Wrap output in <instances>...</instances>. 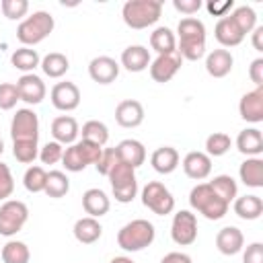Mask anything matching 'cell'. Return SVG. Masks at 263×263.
Segmentation results:
<instances>
[{"label":"cell","instance_id":"cell-22","mask_svg":"<svg viewBox=\"0 0 263 263\" xmlns=\"http://www.w3.org/2000/svg\"><path fill=\"white\" fill-rule=\"evenodd\" d=\"M234 66V58L228 49H214L205 55V72L214 78H224L232 72Z\"/></svg>","mask_w":263,"mask_h":263},{"label":"cell","instance_id":"cell-16","mask_svg":"<svg viewBox=\"0 0 263 263\" xmlns=\"http://www.w3.org/2000/svg\"><path fill=\"white\" fill-rule=\"evenodd\" d=\"M88 76L99 84H111L119 76V64L109 55H97L88 64Z\"/></svg>","mask_w":263,"mask_h":263},{"label":"cell","instance_id":"cell-53","mask_svg":"<svg viewBox=\"0 0 263 263\" xmlns=\"http://www.w3.org/2000/svg\"><path fill=\"white\" fill-rule=\"evenodd\" d=\"M109 263H136L132 257H125V255H119V257H113Z\"/></svg>","mask_w":263,"mask_h":263},{"label":"cell","instance_id":"cell-13","mask_svg":"<svg viewBox=\"0 0 263 263\" xmlns=\"http://www.w3.org/2000/svg\"><path fill=\"white\" fill-rule=\"evenodd\" d=\"M238 113L249 123H261L263 121V86H255L253 90H249L240 97Z\"/></svg>","mask_w":263,"mask_h":263},{"label":"cell","instance_id":"cell-5","mask_svg":"<svg viewBox=\"0 0 263 263\" xmlns=\"http://www.w3.org/2000/svg\"><path fill=\"white\" fill-rule=\"evenodd\" d=\"M53 27H55L53 16L45 10H37L31 16H27L25 21L18 23L16 39L23 43V47H31V45H37L43 39H47L51 35Z\"/></svg>","mask_w":263,"mask_h":263},{"label":"cell","instance_id":"cell-32","mask_svg":"<svg viewBox=\"0 0 263 263\" xmlns=\"http://www.w3.org/2000/svg\"><path fill=\"white\" fill-rule=\"evenodd\" d=\"M10 64H12L16 70L25 72V74H33V70L41 64V58H39V53H37L35 49H31V47H18V49L12 51Z\"/></svg>","mask_w":263,"mask_h":263},{"label":"cell","instance_id":"cell-42","mask_svg":"<svg viewBox=\"0 0 263 263\" xmlns=\"http://www.w3.org/2000/svg\"><path fill=\"white\" fill-rule=\"evenodd\" d=\"M0 8L8 21H18L29 12V2L27 0H2Z\"/></svg>","mask_w":263,"mask_h":263},{"label":"cell","instance_id":"cell-30","mask_svg":"<svg viewBox=\"0 0 263 263\" xmlns=\"http://www.w3.org/2000/svg\"><path fill=\"white\" fill-rule=\"evenodd\" d=\"M234 214L240 220H257L263 214V199L259 195H240L234 199Z\"/></svg>","mask_w":263,"mask_h":263},{"label":"cell","instance_id":"cell-6","mask_svg":"<svg viewBox=\"0 0 263 263\" xmlns=\"http://www.w3.org/2000/svg\"><path fill=\"white\" fill-rule=\"evenodd\" d=\"M101 152H103L101 146L90 144L86 140H78V142L70 144L68 148H64L62 164L68 173H80L88 164H97V160L101 158Z\"/></svg>","mask_w":263,"mask_h":263},{"label":"cell","instance_id":"cell-41","mask_svg":"<svg viewBox=\"0 0 263 263\" xmlns=\"http://www.w3.org/2000/svg\"><path fill=\"white\" fill-rule=\"evenodd\" d=\"M12 156L18 162L29 164L39 156V146L37 142H12Z\"/></svg>","mask_w":263,"mask_h":263},{"label":"cell","instance_id":"cell-40","mask_svg":"<svg viewBox=\"0 0 263 263\" xmlns=\"http://www.w3.org/2000/svg\"><path fill=\"white\" fill-rule=\"evenodd\" d=\"M45 181H47V171L43 166H29L25 171L23 185L29 193H41L45 189Z\"/></svg>","mask_w":263,"mask_h":263},{"label":"cell","instance_id":"cell-28","mask_svg":"<svg viewBox=\"0 0 263 263\" xmlns=\"http://www.w3.org/2000/svg\"><path fill=\"white\" fill-rule=\"evenodd\" d=\"M236 150L245 154L247 158L251 156H261L263 152V136L257 127H247L238 134L236 138Z\"/></svg>","mask_w":263,"mask_h":263},{"label":"cell","instance_id":"cell-2","mask_svg":"<svg viewBox=\"0 0 263 263\" xmlns=\"http://www.w3.org/2000/svg\"><path fill=\"white\" fill-rule=\"evenodd\" d=\"M162 14L160 0H127L121 8V18L129 29H148Z\"/></svg>","mask_w":263,"mask_h":263},{"label":"cell","instance_id":"cell-11","mask_svg":"<svg viewBox=\"0 0 263 263\" xmlns=\"http://www.w3.org/2000/svg\"><path fill=\"white\" fill-rule=\"evenodd\" d=\"M171 238L179 247H189L197 240V218L189 210H179L171 222Z\"/></svg>","mask_w":263,"mask_h":263},{"label":"cell","instance_id":"cell-34","mask_svg":"<svg viewBox=\"0 0 263 263\" xmlns=\"http://www.w3.org/2000/svg\"><path fill=\"white\" fill-rule=\"evenodd\" d=\"M68 191H70V179H68V175L62 173V171H49V173H47V181H45L43 193H45L47 197L60 199V197H64Z\"/></svg>","mask_w":263,"mask_h":263},{"label":"cell","instance_id":"cell-23","mask_svg":"<svg viewBox=\"0 0 263 263\" xmlns=\"http://www.w3.org/2000/svg\"><path fill=\"white\" fill-rule=\"evenodd\" d=\"M117 154H119V160L129 164L132 168H138L144 164L146 160V148L140 140H134V138H127V140H121L117 146Z\"/></svg>","mask_w":263,"mask_h":263},{"label":"cell","instance_id":"cell-17","mask_svg":"<svg viewBox=\"0 0 263 263\" xmlns=\"http://www.w3.org/2000/svg\"><path fill=\"white\" fill-rule=\"evenodd\" d=\"M115 121L121 127H127V129L142 125V121H144V107H142V103L136 101V99L121 101L115 107Z\"/></svg>","mask_w":263,"mask_h":263},{"label":"cell","instance_id":"cell-10","mask_svg":"<svg viewBox=\"0 0 263 263\" xmlns=\"http://www.w3.org/2000/svg\"><path fill=\"white\" fill-rule=\"evenodd\" d=\"M12 142H37L39 140V117L33 109H16L10 121Z\"/></svg>","mask_w":263,"mask_h":263},{"label":"cell","instance_id":"cell-26","mask_svg":"<svg viewBox=\"0 0 263 263\" xmlns=\"http://www.w3.org/2000/svg\"><path fill=\"white\" fill-rule=\"evenodd\" d=\"M179 152H177V148H173V146H160V148H156L154 152H152V156H150V164H152V168L156 171V173H160V175H171L177 166H179Z\"/></svg>","mask_w":263,"mask_h":263},{"label":"cell","instance_id":"cell-7","mask_svg":"<svg viewBox=\"0 0 263 263\" xmlns=\"http://www.w3.org/2000/svg\"><path fill=\"white\" fill-rule=\"evenodd\" d=\"M109 183H111V191L115 201L119 203H129L136 195H138V179H136V168H132L125 162H117L111 173L107 175Z\"/></svg>","mask_w":263,"mask_h":263},{"label":"cell","instance_id":"cell-8","mask_svg":"<svg viewBox=\"0 0 263 263\" xmlns=\"http://www.w3.org/2000/svg\"><path fill=\"white\" fill-rule=\"evenodd\" d=\"M29 220V208L21 199H6L0 205V236H14Z\"/></svg>","mask_w":263,"mask_h":263},{"label":"cell","instance_id":"cell-44","mask_svg":"<svg viewBox=\"0 0 263 263\" xmlns=\"http://www.w3.org/2000/svg\"><path fill=\"white\" fill-rule=\"evenodd\" d=\"M16 101L18 99V90H16V84L12 82H2L0 84V109L2 111H10L16 107Z\"/></svg>","mask_w":263,"mask_h":263},{"label":"cell","instance_id":"cell-39","mask_svg":"<svg viewBox=\"0 0 263 263\" xmlns=\"http://www.w3.org/2000/svg\"><path fill=\"white\" fill-rule=\"evenodd\" d=\"M230 18L234 21V25L242 31V35L247 37V33H251L257 27V14L251 6H236L230 12Z\"/></svg>","mask_w":263,"mask_h":263},{"label":"cell","instance_id":"cell-49","mask_svg":"<svg viewBox=\"0 0 263 263\" xmlns=\"http://www.w3.org/2000/svg\"><path fill=\"white\" fill-rule=\"evenodd\" d=\"M173 6H175V10L191 16L201 8V0H173Z\"/></svg>","mask_w":263,"mask_h":263},{"label":"cell","instance_id":"cell-3","mask_svg":"<svg viewBox=\"0 0 263 263\" xmlns=\"http://www.w3.org/2000/svg\"><path fill=\"white\" fill-rule=\"evenodd\" d=\"M189 205L208 220H222L228 214V203L210 187V183H197L189 193Z\"/></svg>","mask_w":263,"mask_h":263},{"label":"cell","instance_id":"cell-54","mask_svg":"<svg viewBox=\"0 0 263 263\" xmlns=\"http://www.w3.org/2000/svg\"><path fill=\"white\" fill-rule=\"evenodd\" d=\"M2 152H4V140L0 138V156H2Z\"/></svg>","mask_w":263,"mask_h":263},{"label":"cell","instance_id":"cell-31","mask_svg":"<svg viewBox=\"0 0 263 263\" xmlns=\"http://www.w3.org/2000/svg\"><path fill=\"white\" fill-rule=\"evenodd\" d=\"M150 47L158 55H168L177 53V37L168 27H156L150 33Z\"/></svg>","mask_w":263,"mask_h":263},{"label":"cell","instance_id":"cell-25","mask_svg":"<svg viewBox=\"0 0 263 263\" xmlns=\"http://www.w3.org/2000/svg\"><path fill=\"white\" fill-rule=\"evenodd\" d=\"M121 66L127 72H144L150 66V51L144 45H127L121 51Z\"/></svg>","mask_w":263,"mask_h":263},{"label":"cell","instance_id":"cell-14","mask_svg":"<svg viewBox=\"0 0 263 263\" xmlns=\"http://www.w3.org/2000/svg\"><path fill=\"white\" fill-rule=\"evenodd\" d=\"M16 90H18V99L25 101L27 105H39L47 92L45 82L37 74H23L16 80Z\"/></svg>","mask_w":263,"mask_h":263},{"label":"cell","instance_id":"cell-45","mask_svg":"<svg viewBox=\"0 0 263 263\" xmlns=\"http://www.w3.org/2000/svg\"><path fill=\"white\" fill-rule=\"evenodd\" d=\"M62 156H64V146L58 144V142H47V144L39 150V158H41L43 164L62 162Z\"/></svg>","mask_w":263,"mask_h":263},{"label":"cell","instance_id":"cell-12","mask_svg":"<svg viewBox=\"0 0 263 263\" xmlns=\"http://www.w3.org/2000/svg\"><path fill=\"white\" fill-rule=\"evenodd\" d=\"M51 105L58 111H74L80 105V88L74 82H58L49 92Z\"/></svg>","mask_w":263,"mask_h":263},{"label":"cell","instance_id":"cell-48","mask_svg":"<svg viewBox=\"0 0 263 263\" xmlns=\"http://www.w3.org/2000/svg\"><path fill=\"white\" fill-rule=\"evenodd\" d=\"M232 6H234V0H222V2H218V0H212V2H208L205 4V8H208V12L210 14H214V16H226L228 14V10H232Z\"/></svg>","mask_w":263,"mask_h":263},{"label":"cell","instance_id":"cell-37","mask_svg":"<svg viewBox=\"0 0 263 263\" xmlns=\"http://www.w3.org/2000/svg\"><path fill=\"white\" fill-rule=\"evenodd\" d=\"M210 187L230 205V201H234L238 197V185L236 181L230 177V175H216L212 181H210Z\"/></svg>","mask_w":263,"mask_h":263},{"label":"cell","instance_id":"cell-4","mask_svg":"<svg viewBox=\"0 0 263 263\" xmlns=\"http://www.w3.org/2000/svg\"><path fill=\"white\" fill-rule=\"evenodd\" d=\"M154 236H156L154 224L144 218H136L119 228L117 245H119V249H123L127 253H138V251L150 247L154 242Z\"/></svg>","mask_w":263,"mask_h":263},{"label":"cell","instance_id":"cell-35","mask_svg":"<svg viewBox=\"0 0 263 263\" xmlns=\"http://www.w3.org/2000/svg\"><path fill=\"white\" fill-rule=\"evenodd\" d=\"M80 134H82V140H86V142H90V144H97V146H101V148L109 142V127H107L103 121H99V119L86 121V123L82 125Z\"/></svg>","mask_w":263,"mask_h":263},{"label":"cell","instance_id":"cell-21","mask_svg":"<svg viewBox=\"0 0 263 263\" xmlns=\"http://www.w3.org/2000/svg\"><path fill=\"white\" fill-rule=\"evenodd\" d=\"M214 37H216V41L222 45V49H224V47H236V45H240L242 39H245L242 31L234 25V21L230 18V14L222 16V18L216 23Z\"/></svg>","mask_w":263,"mask_h":263},{"label":"cell","instance_id":"cell-15","mask_svg":"<svg viewBox=\"0 0 263 263\" xmlns=\"http://www.w3.org/2000/svg\"><path fill=\"white\" fill-rule=\"evenodd\" d=\"M181 55L179 53H168V55H158L154 62H150V76L154 82H168L175 78V74L181 70Z\"/></svg>","mask_w":263,"mask_h":263},{"label":"cell","instance_id":"cell-36","mask_svg":"<svg viewBox=\"0 0 263 263\" xmlns=\"http://www.w3.org/2000/svg\"><path fill=\"white\" fill-rule=\"evenodd\" d=\"M0 257L4 263H29L31 261V251L23 240H8L2 251Z\"/></svg>","mask_w":263,"mask_h":263},{"label":"cell","instance_id":"cell-38","mask_svg":"<svg viewBox=\"0 0 263 263\" xmlns=\"http://www.w3.org/2000/svg\"><path fill=\"white\" fill-rule=\"evenodd\" d=\"M230 146H232V140H230V136L228 134H224V132H214V134H210L208 138H205V154L212 158H216V156H224L228 150H230Z\"/></svg>","mask_w":263,"mask_h":263},{"label":"cell","instance_id":"cell-52","mask_svg":"<svg viewBox=\"0 0 263 263\" xmlns=\"http://www.w3.org/2000/svg\"><path fill=\"white\" fill-rule=\"evenodd\" d=\"M251 35H253V37H251L253 47H255V49L261 53V51H263V27H255Z\"/></svg>","mask_w":263,"mask_h":263},{"label":"cell","instance_id":"cell-20","mask_svg":"<svg viewBox=\"0 0 263 263\" xmlns=\"http://www.w3.org/2000/svg\"><path fill=\"white\" fill-rule=\"evenodd\" d=\"M80 134V127H78V121L70 115H60L51 121V136H53V142L62 144V146H70L76 142Z\"/></svg>","mask_w":263,"mask_h":263},{"label":"cell","instance_id":"cell-18","mask_svg":"<svg viewBox=\"0 0 263 263\" xmlns=\"http://www.w3.org/2000/svg\"><path fill=\"white\" fill-rule=\"evenodd\" d=\"M183 171L189 179L203 181L212 173V158L205 152H197V150L187 152L185 158H183Z\"/></svg>","mask_w":263,"mask_h":263},{"label":"cell","instance_id":"cell-27","mask_svg":"<svg viewBox=\"0 0 263 263\" xmlns=\"http://www.w3.org/2000/svg\"><path fill=\"white\" fill-rule=\"evenodd\" d=\"M72 232H74V238H76L80 245H92V242H97V240L101 238L103 226H101V222H99L97 218L84 216V218H80V220L74 222Z\"/></svg>","mask_w":263,"mask_h":263},{"label":"cell","instance_id":"cell-19","mask_svg":"<svg viewBox=\"0 0 263 263\" xmlns=\"http://www.w3.org/2000/svg\"><path fill=\"white\" fill-rule=\"evenodd\" d=\"M242 247H245V236H242L240 228L224 226V228L218 230V234H216V249L222 255H226V257L236 255V253L242 251Z\"/></svg>","mask_w":263,"mask_h":263},{"label":"cell","instance_id":"cell-51","mask_svg":"<svg viewBox=\"0 0 263 263\" xmlns=\"http://www.w3.org/2000/svg\"><path fill=\"white\" fill-rule=\"evenodd\" d=\"M160 263H193V261H191V257H189L187 253L173 251V253H166V255L160 259Z\"/></svg>","mask_w":263,"mask_h":263},{"label":"cell","instance_id":"cell-47","mask_svg":"<svg viewBox=\"0 0 263 263\" xmlns=\"http://www.w3.org/2000/svg\"><path fill=\"white\" fill-rule=\"evenodd\" d=\"M242 263H263V242H251L242 253Z\"/></svg>","mask_w":263,"mask_h":263},{"label":"cell","instance_id":"cell-50","mask_svg":"<svg viewBox=\"0 0 263 263\" xmlns=\"http://www.w3.org/2000/svg\"><path fill=\"white\" fill-rule=\"evenodd\" d=\"M249 78L255 82V86H263V58H257L249 66Z\"/></svg>","mask_w":263,"mask_h":263},{"label":"cell","instance_id":"cell-46","mask_svg":"<svg viewBox=\"0 0 263 263\" xmlns=\"http://www.w3.org/2000/svg\"><path fill=\"white\" fill-rule=\"evenodd\" d=\"M14 191V179L8 164L0 162V201H6Z\"/></svg>","mask_w":263,"mask_h":263},{"label":"cell","instance_id":"cell-43","mask_svg":"<svg viewBox=\"0 0 263 263\" xmlns=\"http://www.w3.org/2000/svg\"><path fill=\"white\" fill-rule=\"evenodd\" d=\"M117 162H119V154H117V148H103V152H101V158L97 160L95 168H97V173H99V175L107 177V175L111 173V168H113Z\"/></svg>","mask_w":263,"mask_h":263},{"label":"cell","instance_id":"cell-33","mask_svg":"<svg viewBox=\"0 0 263 263\" xmlns=\"http://www.w3.org/2000/svg\"><path fill=\"white\" fill-rule=\"evenodd\" d=\"M39 66H41L43 74L49 76V78H62V76L70 70V62H68V58H66L64 53H60V51H51V53H47V55L41 60Z\"/></svg>","mask_w":263,"mask_h":263},{"label":"cell","instance_id":"cell-1","mask_svg":"<svg viewBox=\"0 0 263 263\" xmlns=\"http://www.w3.org/2000/svg\"><path fill=\"white\" fill-rule=\"evenodd\" d=\"M179 45L177 53L181 60L197 62L205 55V25L195 16H185L177 25Z\"/></svg>","mask_w":263,"mask_h":263},{"label":"cell","instance_id":"cell-9","mask_svg":"<svg viewBox=\"0 0 263 263\" xmlns=\"http://www.w3.org/2000/svg\"><path fill=\"white\" fill-rule=\"evenodd\" d=\"M142 203L156 216H166V214H173V210H175V197L160 181H150L144 185Z\"/></svg>","mask_w":263,"mask_h":263},{"label":"cell","instance_id":"cell-29","mask_svg":"<svg viewBox=\"0 0 263 263\" xmlns=\"http://www.w3.org/2000/svg\"><path fill=\"white\" fill-rule=\"evenodd\" d=\"M238 177L247 187L259 189L263 187V158L261 156H251L238 166Z\"/></svg>","mask_w":263,"mask_h":263},{"label":"cell","instance_id":"cell-24","mask_svg":"<svg viewBox=\"0 0 263 263\" xmlns=\"http://www.w3.org/2000/svg\"><path fill=\"white\" fill-rule=\"evenodd\" d=\"M82 208H84V212L90 218H97L99 220L101 216H105L109 212L111 201H109V197H107V193L103 189L92 187V189H86L82 193Z\"/></svg>","mask_w":263,"mask_h":263}]
</instances>
